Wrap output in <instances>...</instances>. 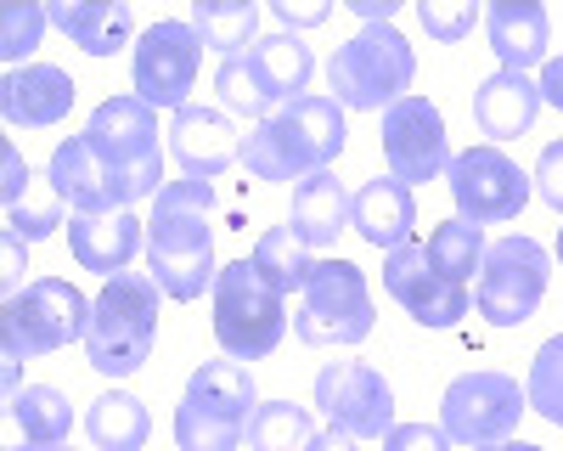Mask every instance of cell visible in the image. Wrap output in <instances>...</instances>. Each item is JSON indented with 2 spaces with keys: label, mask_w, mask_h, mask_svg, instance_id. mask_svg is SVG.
<instances>
[{
  "label": "cell",
  "mask_w": 563,
  "mask_h": 451,
  "mask_svg": "<svg viewBox=\"0 0 563 451\" xmlns=\"http://www.w3.org/2000/svg\"><path fill=\"white\" fill-rule=\"evenodd\" d=\"M254 265H260V277L282 294V299H294V294H305V283H310V271H316V260H310V249L294 238V226H271V232L254 243Z\"/></svg>",
  "instance_id": "cell-30"
},
{
  "label": "cell",
  "mask_w": 563,
  "mask_h": 451,
  "mask_svg": "<svg viewBox=\"0 0 563 451\" xmlns=\"http://www.w3.org/2000/svg\"><path fill=\"white\" fill-rule=\"evenodd\" d=\"M316 429L310 413L294 400H260V413L249 424V451H310Z\"/></svg>",
  "instance_id": "cell-32"
},
{
  "label": "cell",
  "mask_w": 563,
  "mask_h": 451,
  "mask_svg": "<svg viewBox=\"0 0 563 451\" xmlns=\"http://www.w3.org/2000/svg\"><path fill=\"white\" fill-rule=\"evenodd\" d=\"M85 429H90V440H97V451H141V446H147L153 418H147V406H141L135 395L108 389V395L90 400Z\"/></svg>",
  "instance_id": "cell-29"
},
{
  "label": "cell",
  "mask_w": 563,
  "mask_h": 451,
  "mask_svg": "<svg viewBox=\"0 0 563 451\" xmlns=\"http://www.w3.org/2000/svg\"><path fill=\"white\" fill-rule=\"evenodd\" d=\"M372 322H378V310H372L361 265L316 260L310 283L299 294V310H294V333L305 344H361L372 333Z\"/></svg>",
  "instance_id": "cell-9"
},
{
  "label": "cell",
  "mask_w": 563,
  "mask_h": 451,
  "mask_svg": "<svg viewBox=\"0 0 563 451\" xmlns=\"http://www.w3.org/2000/svg\"><path fill=\"white\" fill-rule=\"evenodd\" d=\"M445 175H451L456 220H467V226H507V220H519L525 204H530V175L490 142L456 153Z\"/></svg>",
  "instance_id": "cell-13"
},
{
  "label": "cell",
  "mask_w": 563,
  "mask_h": 451,
  "mask_svg": "<svg viewBox=\"0 0 563 451\" xmlns=\"http://www.w3.org/2000/svg\"><path fill=\"white\" fill-rule=\"evenodd\" d=\"M558 260H563V232H558Z\"/></svg>",
  "instance_id": "cell-45"
},
{
  "label": "cell",
  "mask_w": 563,
  "mask_h": 451,
  "mask_svg": "<svg viewBox=\"0 0 563 451\" xmlns=\"http://www.w3.org/2000/svg\"><path fill=\"white\" fill-rule=\"evenodd\" d=\"M384 451H451V435L429 424H395L384 435Z\"/></svg>",
  "instance_id": "cell-37"
},
{
  "label": "cell",
  "mask_w": 563,
  "mask_h": 451,
  "mask_svg": "<svg viewBox=\"0 0 563 451\" xmlns=\"http://www.w3.org/2000/svg\"><path fill=\"white\" fill-rule=\"evenodd\" d=\"M158 277L153 271H119L108 288L90 305V328H85V355L102 378H130L153 361L158 339Z\"/></svg>",
  "instance_id": "cell-3"
},
{
  "label": "cell",
  "mask_w": 563,
  "mask_h": 451,
  "mask_svg": "<svg viewBox=\"0 0 563 451\" xmlns=\"http://www.w3.org/2000/svg\"><path fill=\"white\" fill-rule=\"evenodd\" d=\"M288 333V299H282L254 260H231L214 277V339L231 361H265Z\"/></svg>",
  "instance_id": "cell-8"
},
{
  "label": "cell",
  "mask_w": 563,
  "mask_h": 451,
  "mask_svg": "<svg viewBox=\"0 0 563 451\" xmlns=\"http://www.w3.org/2000/svg\"><path fill=\"white\" fill-rule=\"evenodd\" d=\"M68 249L85 271H102V277H119V271L147 249V220H135L130 209L119 215H68Z\"/></svg>",
  "instance_id": "cell-20"
},
{
  "label": "cell",
  "mask_w": 563,
  "mask_h": 451,
  "mask_svg": "<svg viewBox=\"0 0 563 451\" xmlns=\"http://www.w3.org/2000/svg\"><path fill=\"white\" fill-rule=\"evenodd\" d=\"M52 451H74V446H52Z\"/></svg>",
  "instance_id": "cell-46"
},
{
  "label": "cell",
  "mask_w": 563,
  "mask_h": 451,
  "mask_svg": "<svg viewBox=\"0 0 563 451\" xmlns=\"http://www.w3.org/2000/svg\"><path fill=\"white\" fill-rule=\"evenodd\" d=\"M344 108L321 90H305L299 102L276 108L271 119H260L243 142V164L260 180H305L333 169V158L344 153Z\"/></svg>",
  "instance_id": "cell-2"
},
{
  "label": "cell",
  "mask_w": 563,
  "mask_h": 451,
  "mask_svg": "<svg viewBox=\"0 0 563 451\" xmlns=\"http://www.w3.org/2000/svg\"><path fill=\"white\" fill-rule=\"evenodd\" d=\"M169 153L180 158L186 180H214L220 169H231L243 158V142H238V130H231V119L220 108L186 102L169 124Z\"/></svg>",
  "instance_id": "cell-19"
},
{
  "label": "cell",
  "mask_w": 563,
  "mask_h": 451,
  "mask_svg": "<svg viewBox=\"0 0 563 451\" xmlns=\"http://www.w3.org/2000/svg\"><path fill=\"white\" fill-rule=\"evenodd\" d=\"M260 413L254 373L243 361H203L186 378V395L175 406V446L180 451H238L249 440V424Z\"/></svg>",
  "instance_id": "cell-4"
},
{
  "label": "cell",
  "mask_w": 563,
  "mask_h": 451,
  "mask_svg": "<svg viewBox=\"0 0 563 451\" xmlns=\"http://www.w3.org/2000/svg\"><path fill=\"white\" fill-rule=\"evenodd\" d=\"M198 63H203V40L192 23L164 18L135 40V97L147 108H186V90L198 85Z\"/></svg>",
  "instance_id": "cell-15"
},
{
  "label": "cell",
  "mask_w": 563,
  "mask_h": 451,
  "mask_svg": "<svg viewBox=\"0 0 563 451\" xmlns=\"http://www.w3.org/2000/svg\"><path fill=\"white\" fill-rule=\"evenodd\" d=\"M45 175H52V187L63 193V204L74 215H119V209L147 198L130 175H119L97 147H90L85 135H68V142L52 153V169Z\"/></svg>",
  "instance_id": "cell-18"
},
{
  "label": "cell",
  "mask_w": 563,
  "mask_h": 451,
  "mask_svg": "<svg viewBox=\"0 0 563 451\" xmlns=\"http://www.w3.org/2000/svg\"><path fill=\"white\" fill-rule=\"evenodd\" d=\"M384 288H389V299L411 316V322H422V328H456L462 316L474 310L467 288L451 283L445 271H434L429 249H417V243L384 254Z\"/></svg>",
  "instance_id": "cell-17"
},
{
  "label": "cell",
  "mask_w": 563,
  "mask_h": 451,
  "mask_svg": "<svg viewBox=\"0 0 563 451\" xmlns=\"http://www.w3.org/2000/svg\"><path fill=\"white\" fill-rule=\"evenodd\" d=\"M350 193H344V180L333 169H321V175H305L299 187H294V209H288V226H294V238L305 249H333L339 232L350 226Z\"/></svg>",
  "instance_id": "cell-26"
},
{
  "label": "cell",
  "mask_w": 563,
  "mask_h": 451,
  "mask_svg": "<svg viewBox=\"0 0 563 451\" xmlns=\"http://www.w3.org/2000/svg\"><path fill=\"white\" fill-rule=\"evenodd\" d=\"M68 215H74V209H68L63 193L52 187V175H45V180H29V193L7 209V232H12L18 243H40V238H52Z\"/></svg>",
  "instance_id": "cell-33"
},
{
  "label": "cell",
  "mask_w": 563,
  "mask_h": 451,
  "mask_svg": "<svg viewBox=\"0 0 563 451\" xmlns=\"http://www.w3.org/2000/svg\"><path fill=\"white\" fill-rule=\"evenodd\" d=\"M525 400H530V413H541L552 429H563V333H552V339L536 350Z\"/></svg>",
  "instance_id": "cell-34"
},
{
  "label": "cell",
  "mask_w": 563,
  "mask_h": 451,
  "mask_svg": "<svg viewBox=\"0 0 563 451\" xmlns=\"http://www.w3.org/2000/svg\"><path fill=\"white\" fill-rule=\"evenodd\" d=\"M85 142L97 147L119 175H130L147 198H158L164 187V153H158V108H147L141 97H108L85 124Z\"/></svg>",
  "instance_id": "cell-11"
},
{
  "label": "cell",
  "mask_w": 563,
  "mask_h": 451,
  "mask_svg": "<svg viewBox=\"0 0 563 451\" xmlns=\"http://www.w3.org/2000/svg\"><path fill=\"white\" fill-rule=\"evenodd\" d=\"M547 277H552V254L536 238H501L485 249L479 265V316L490 328H519L536 316V305L547 299Z\"/></svg>",
  "instance_id": "cell-10"
},
{
  "label": "cell",
  "mask_w": 563,
  "mask_h": 451,
  "mask_svg": "<svg viewBox=\"0 0 563 451\" xmlns=\"http://www.w3.org/2000/svg\"><path fill=\"white\" fill-rule=\"evenodd\" d=\"M541 102H552L563 113V57H547L541 63Z\"/></svg>",
  "instance_id": "cell-41"
},
{
  "label": "cell",
  "mask_w": 563,
  "mask_h": 451,
  "mask_svg": "<svg viewBox=\"0 0 563 451\" xmlns=\"http://www.w3.org/2000/svg\"><path fill=\"white\" fill-rule=\"evenodd\" d=\"M316 74V57H310V45L299 34H271L260 40L249 57H231L220 63L214 74V90H220V102L231 113H243V119H271L276 108H288L305 97V85Z\"/></svg>",
  "instance_id": "cell-6"
},
{
  "label": "cell",
  "mask_w": 563,
  "mask_h": 451,
  "mask_svg": "<svg viewBox=\"0 0 563 451\" xmlns=\"http://www.w3.org/2000/svg\"><path fill=\"white\" fill-rule=\"evenodd\" d=\"M90 328V299L63 283V277H34L29 288L7 294L0 310V339H7V384L18 378V361L68 350L74 339H85Z\"/></svg>",
  "instance_id": "cell-7"
},
{
  "label": "cell",
  "mask_w": 563,
  "mask_h": 451,
  "mask_svg": "<svg viewBox=\"0 0 563 451\" xmlns=\"http://www.w3.org/2000/svg\"><path fill=\"white\" fill-rule=\"evenodd\" d=\"M350 226L361 232V243L384 249V254L406 249V243H411V226H417V198H411V187H406V180H395V175L366 180V187L355 193V204H350Z\"/></svg>",
  "instance_id": "cell-22"
},
{
  "label": "cell",
  "mask_w": 563,
  "mask_h": 451,
  "mask_svg": "<svg viewBox=\"0 0 563 451\" xmlns=\"http://www.w3.org/2000/svg\"><path fill=\"white\" fill-rule=\"evenodd\" d=\"M0 164H7V187H0V198H7V209H12V204H18L23 193H29V180H34V175L23 169L18 147H7V153H0Z\"/></svg>",
  "instance_id": "cell-40"
},
{
  "label": "cell",
  "mask_w": 563,
  "mask_h": 451,
  "mask_svg": "<svg viewBox=\"0 0 563 451\" xmlns=\"http://www.w3.org/2000/svg\"><path fill=\"white\" fill-rule=\"evenodd\" d=\"M485 34H490V52L501 57L507 74H525L536 63H547V45H552V18L536 0H496L485 12Z\"/></svg>",
  "instance_id": "cell-23"
},
{
  "label": "cell",
  "mask_w": 563,
  "mask_h": 451,
  "mask_svg": "<svg viewBox=\"0 0 563 451\" xmlns=\"http://www.w3.org/2000/svg\"><path fill=\"white\" fill-rule=\"evenodd\" d=\"M45 23H52V18H45V7H34V0H12V7L0 12V57H7L12 68H18L23 57H34ZM23 68H29V63H23Z\"/></svg>",
  "instance_id": "cell-35"
},
{
  "label": "cell",
  "mask_w": 563,
  "mask_h": 451,
  "mask_svg": "<svg viewBox=\"0 0 563 451\" xmlns=\"http://www.w3.org/2000/svg\"><path fill=\"white\" fill-rule=\"evenodd\" d=\"M12 424L23 429L29 451H52V446H68L74 435V406L52 384H29V389H12Z\"/></svg>",
  "instance_id": "cell-27"
},
{
  "label": "cell",
  "mask_w": 563,
  "mask_h": 451,
  "mask_svg": "<svg viewBox=\"0 0 563 451\" xmlns=\"http://www.w3.org/2000/svg\"><path fill=\"white\" fill-rule=\"evenodd\" d=\"M310 451H355V440H350L344 429H327V435L310 440Z\"/></svg>",
  "instance_id": "cell-43"
},
{
  "label": "cell",
  "mask_w": 563,
  "mask_h": 451,
  "mask_svg": "<svg viewBox=\"0 0 563 451\" xmlns=\"http://www.w3.org/2000/svg\"><path fill=\"white\" fill-rule=\"evenodd\" d=\"M68 108H74V79L52 63H29L0 79V113L18 130H45L68 119Z\"/></svg>",
  "instance_id": "cell-21"
},
{
  "label": "cell",
  "mask_w": 563,
  "mask_h": 451,
  "mask_svg": "<svg viewBox=\"0 0 563 451\" xmlns=\"http://www.w3.org/2000/svg\"><path fill=\"white\" fill-rule=\"evenodd\" d=\"M316 406L350 440H384L395 429V389L366 361H333L316 373Z\"/></svg>",
  "instance_id": "cell-14"
},
{
  "label": "cell",
  "mask_w": 563,
  "mask_h": 451,
  "mask_svg": "<svg viewBox=\"0 0 563 451\" xmlns=\"http://www.w3.org/2000/svg\"><path fill=\"white\" fill-rule=\"evenodd\" d=\"M45 18H52L85 57H113L135 34V12L124 0H52Z\"/></svg>",
  "instance_id": "cell-24"
},
{
  "label": "cell",
  "mask_w": 563,
  "mask_h": 451,
  "mask_svg": "<svg viewBox=\"0 0 563 451\" xmlns=\"http://www.w3.org/2000/svg\"><path fill=\"white\" fill-rule=\"evenodd\" d=\"M541 113V85L530 74H490L479 90H474V124L490 135V147L512 142V135H525Z\"/></svg>",
  "instance_id": "cell-25"
},
{
  "label": "cell",
  "mask_w": 563,
  "mask_h": 451,
  "mask_svg": "<svg viewBox=\"0 0 563 451\" xmlns=\"http://www.w3.org/2000/svg\"><path fill=\"white\" fill-rule=\"evenodd\" d=\"M192 29L198 40L209 45V52H220L225 63L231 57H243V45L254 52V34H260V7L254 0H198L192 7Z\"/></svg>",
  "instance_id": "cell-28"
},
{
  "label": "cell",
  "mask_w": 563,
  "mask_h": 451,
  "mask_svg": "<svg viewBox=\"0 0 563 451\" xmlns=\"http://www.w3.org/2000/svg\"><path fill=\"white\" fill-rule=\"evenodd\" d=\"M479 451H541V446H530V440H496V446H479Z\"/></svg>",
  "instance_id": "cell-44"
},
{
  "label": "cell",
  "mask_w": 563,
  "mask_h": 451,
  "mask_svg": "<svg viewBox=\"0 0 563 451\" xmlns=\"http://www.w3.org/2000/svg\"><path fill=\"white\" fill-rule=\"evenodd\" d=\"M384 164L406 187L451 169V135L429 97H400L395 108H384Z\"/></svg>",
  "instance_id": "cell-16"
},
{
  "label": "cell",
  "mask_w": 563,
  "mask_h": 451,
  "mask_svg": "<svg viewBox=\"0 0 563 451\" xmlns=\"http://www.w3.org/2000/svg\"><path fill=\"white\" fill-rule=\"evenodd\" d=\"M530 180H536L541 204L563 215V142H547V153H541V164H536V175H530Z\"/></svg>",
  "instance_id": "cell-38"
},
{
  "label": "cell",
  "mask_w": 563,
  "mask_h": 451,
  "mask_svg": "<svg viewBox=\"0 0 563 451\" xmlns=\"http://www.w3.org/2000/svg\"><path fill=\"white\" fill-rule=\"evenodd\" d=\"M429 260H434V271H445L451 283H462L467 288V277L485 265V226H467V220H440L434 232H429Z\"/></svg>",
  "instance_id": "cell-31"
},
{
  "label": "cell",
  "mask_w": 563,
  "mask_h": 451,
  "mask_svg": "<svg viewBox=\"0 0 563 451\" xmlns=\"http://www.w3.org/2000/svg\"><path fill=\"white\" fill-rule=\"evenodd\" d=\"M417 23L429 29V40H467L479 23V0H417Z\"/></svg>",
  "instance_id": "cell-36"
},
{
  "label": "cell",
  "mask_w": 563,
  "mask_h": 451,
  "mask_svg": "<svg viewBox=\"0 0 563 451\" xmlns=\"http://www.w3.org/2000/svg\"><path fill=\"white\" fill-rule=\"evenodd\" d=\"M214 180H164L147 220V271L158 277L164 299H198L214 288Z\"/></svg>",
  "instance_id": "cell-1"
},
{
  "label": "cell",
  "mask_w": 563,
  "mask_h": 451,
  "mask_svg": "<svg viewBox=\"0 0 563 451\" xmlns=\"http://www.w3.org/2000/svg\"><path fill=\"white\" fill-rule=\"evenodd\" d=\"M350 7L366 18V23H389L395 18V7H400V0H350Z\"/></svg>",
  "instance_id": "cell-42"
},
{
  "label": "cell",
  "mask_w": 563,
  "mask_h": 451,
  "mask_svg": "<svg viewBox=\"0 0 563 451\" xmlns=\"http://www.w3.org/2000/svg\"><path fill=\"white\" fill-rule=\"evenodd\" d=\"M417 79V52L395 23H366L355 40H344L327 57V85H333L339 108H395L400 97H411Z\"/></svg>",
  "instance_id": "cell-5"
},
{
  "label": "cell",
  "mask_w": 563,
  "mask_h": 451,
  "mask_svg": "<svg viewBox=\"0 0 563 451\" xmlns=\"http://www.w3.org/2000/svg\"><path fill=\"white\" fill-rule=\"evenodd\" d=\"M530 413V400L519 389V378L507 373H462L451 378L445 400H440V429L462 446H496V440H512L519 418Z\"/></svg>",
  "instance_id": "cell-12"
},
{
  "label": "cell",
  "mask_w": 563,
  "mask_h": 451,
  "mask_svg": "<svg viewBox=\"0 0 563 451\" xmlns=\"http://www.w3.org/2000/svg\"><path fill=\"white\" fill-rule=\"evenodd\" d=\"M327 12H333L327 0H305V7L299 0H276V18L288 29H316V23H327Z\"/></svg>",
  "instance_id": "cell-39"
}]
</instances>
